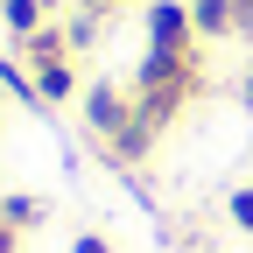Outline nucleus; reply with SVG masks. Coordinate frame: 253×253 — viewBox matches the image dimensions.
<instances>
[{
    "mask_svg": "<svg viewBox=\"0 0 253 253\" xmlns=\"http://www.w3.org/2000/svg\"><path fill=\"white\" fill-rule=\"evenodd\" d=\"M84 120H91L99 141H120L126 126H134V99H120L113 84H91V91H84Z\"/></svg>",
    "mask_w": 253,
    "mask_h": 253,
    "instance_id": "nucleus-1",
    "label": "nucleus"
},
{
    "mask_svg": "<svg viewBox=\"0 0 253 253\" xmlns=\"http://www.w3.org/2000/svg\"><path fill=\"white\" fill-rule=\"evenodd\" d=\"M148 49H190V7L155 0L148 7Z\"/></svg>",
    "mask_w": 253,
    "mask_h": 253,
    "instance_id": "nucleus-2",
    "label": "nucleus"
},
{
    "mask_svg": "<svg viewBox=\"0 0 253 253\" xmlns=\"http://www.w3.org/2000/svg\"><path fill=\"white\" fill-rule=\"evenodd\" d=\"M190 28L197 36H232V0H197L190 7Z\"/></svg>",
    "mask_w": 253,
    "mask_h": 253,
    "instance_id": "nucleus-3",
    "label": "nucleus"
},
{
    "mask_svg": "<svg viewBox=\"0 0 253 253\" xmlns=\"http://www.w3.org/2000/svg\"><path fill=\"white\" fill-rule=\"evenodd\" d=\"M42 7L49 0H0V14H7L14 36H42Z\"/></svg>",
    "mask_w": 253,
    "mask_h": 253,
    "instance_id": "nucleus-4",
    "label": "nucleus"
},
{
    "mask_svg": "<svg viewBox=\"0 0 253 253\" xmlns=\"http://www.w3.org/2000/svg\"><path fill=\"white\" fill-rule=\"evenodd\" d=\"M0 218H7V225H36V204H28V197H7V204H0Z\"/></svg>",
    "mask_w": 253,
    "mask_h": 253,
    "instance_id": "nucleus-5",
    "label": "nucleus"
},
{
    "mask_svg": "<svg viewBox=\"0 0 253 253\" xmlns=\"http://www.w3.org/2000/svg\"><path fill=\"white\" fill-rule=\"evenodd\" d=\"M232 225L253 232V190H232Z\"/></svg>",
    "mask_w": 253,
    "mask_h": 253,
    "instance_id": "nucleus-6",
    "label": "nucleus"
},
{
    "mask_svg": "<svg viewBox=\"0 0 253 253\" xmlns=\"http://www.w3.org/2000/svg\"><path fill=\"white\" fill-rule=\"evenodd\" d=\"M71 253H113V246H106V239H99V232H84V239H78V246H71Z\"/></svg>",
    "mask_w": 253,
    "mask_h": 253,
    "instance_id": "nucleus-7",
    "label": "nucleus"
},
{
    "mask_svg": "<svg viewBox=\"0 0 253 253\" xmlns=\"http://www.w3.org/2000/svg\"><path fill=\"white\" fill-rule=\"evenodd\" d=\"M84 7H91V14H106V7H120V0H84Z\"/></svg>",
    "mask_w": 253,
    "mask_h": 253,
    "instance_id": "nucleus-8",
    "label": "nucleus"
},
{
    "mask_svg": "<svg viewBox=\"0 0 253 253\" xmlns=\"http://www.w3.org/2000/svg\"><path fill=\"white\" fill-rule=\"evenodd\" d=\"M246 106H253V78H246Z\"/></svg>",
    "mask_w": 253,
    "mask_h": 253,
    "instance_id": "nucleus-9",
    "label": "nucleus"
}]
</instances>
